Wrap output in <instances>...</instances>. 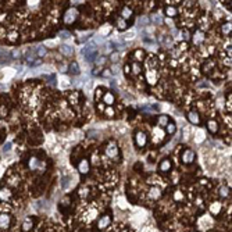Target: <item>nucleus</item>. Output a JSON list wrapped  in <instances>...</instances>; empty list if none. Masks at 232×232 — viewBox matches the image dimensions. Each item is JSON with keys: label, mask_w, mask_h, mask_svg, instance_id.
<instances>
[{"label": "nucleus", "mask_w": 232, "mask_h": 232, "mask_svg": "<svg viewBox=\"0 0 232 232\" xmlns=\"http://www.w3.org/2000/svg\"><path fill=\"white\" fill-rule=\"evenodd\" d=\"M79 17V11L77 7H70V9L65 10V13L63 14V23L64 25H72L75 24V21Z\"/></svg>", "instance_id": "f257e3e1"}, {"label": "nucleus", "mask_w": 232, "mask_h": 232, "mask_svg": "<svg viewBox=\"0 0 232 232\" xmlns=\"http://www.w3.org/2000/svg\"><path fill=\"white\" fill-rule=\"evenodd\" d=\"M104 153L111 160H120V149H118V145L115 142H110L104 147Z\"/></svg>", "instance_id": "f03ea898"}, {"label": "nucleus", "mask_w": 232, "mask_h": 232, "mask_svg": "<svg viewBox=\"0 0 232 232\" xmlns=\"http://www.w3.org/2000/svg\"><path fill=\"white\" fill-rule=\"evenodd\" d=\"M190 40H192V43L195 46H200V45H203V42L206 40V34H204L201 29H196L192 34V36H190Z\"/></svg>", "instance_id": "7ed1b4c3"}, {"label": "nucleus", "mask_w": 232, "mask_h": 232, "mask_svg": "<svg viewBox=\"0 0 232 232\" xmlns=\"http://www.w3.org/2000/svg\"><path fill=\"white\" fill-rule=\"evenodd\" d=\"M147 142H149V138H147V135H146L145 132L138 131L136 134H135V145H136L139 149L145 147V146L147 145Z\"/></svg>", "instance_id": "20e7f679"}, {"label": "nucleus", "mask_w": 232, "mask_h": 232, "mask_svg": "<svg viewBox=\"0 0 232 232\" xmlns=\"http://www.w3.org/2000/svg\"><path fill=\"white\" fill-rule=\"evenodd\" d=\"M182 163H184L185 165H188V164H192L193 161H195V159H196V154H195V151L193 150H190V149H186V150H184V153H182Z\"/></svg>", "instance_id": "39448f33"}, {"label": "nucleus", "mask_w": 232, "mask_h": 232, "mask_svg": "<svg viewBox=\"0 0 232 232\" xmlns=\"http://www.w3.org/2000/svg\"><path fill=\"white\" fill-rule=\"evenodd\" d=\"M77 168H78V171H79V174H82V175H86L88 172H89V170H90V161L88 159H81L79 160V163H78V165H77Z\"/></svg>", "instance_id": "423d86ee"}, {"label": "nucleus", "mask_w": 232, "mask_h": 232, "mask_svg": "<svg viewBox=\"0 0 232 232\" xmlns=\"http://www.w3.org/2000/svg\"><path fill=\"white\" fill-rule=\"evenodd\" d=\"M171 170H172V161L170 159H163L159 163V171L161 174H168Z\"/></svg>", "instance_id": "0eeeda50"}, {"label": "nucleus", "mask_w": 232, "mask_h": 232, "mask_svg": "<svg viewBox=\"0 0 232 232\" xmlns=\"http://www.w3.org/2000/svg\"><path fill=\"white\" fill-rule=\"evenodd\" d=\"M146 79L145 81L147 82L149 85H156L157 81H159V75H157V71L156 70H147L145 74Z\"/></svg>", "instance_id": "6e6552de"}, {"label": "nucleus", "mask_w": 232, "mask_h": 232, "mask_svg": "<svg viewBox=\"0 0 232 232\" xmlns=\"http://www.w3.org/2000/svg\"><path fill=\"white\" fill-rule=\"evenodd\" d=\"M102 102H103L107 107H113V104L115 103V95L111 90H107V92H104L103 97H102Z\"/></svg>", "instance_id": "1a4fd4ad"}, {"label": "nucleus", "mask_w": 232, "mask_h": 232, "mask_svg": "<svg viewBox=\"0 0 232 232\" xmlns=\"http://www.w3.org/2000/svg\"><path fill=\"white\" fill-rule=\"evenodd\" d=\"M206 128L211 135H215L218 131H220V124H218L217 120H209L206 124Z\"/></svg>", "instance_id": "9d476101"}, {"label": "nucleus", "mask_w": 232, "mask_h": 232, "mask_svg": "<svg viewBox=\"0 0 232 232\" xmlns=\"http://www.w3.org/2000/svg\"><path fill=\"white\" fill-rule=\"evenodd\" d=\"M11 224V215L7 213H2L0 214V228L2 229H7Z\"/></svg>", "instance_id": "9b49d317"}, {"label": "nucleus", "mask_w": 232, "mask_h": 232, "mask_svg": "<svg viewBox=\"0 0 232 232\" xmlns=\"http://www.w3.org/2000/svg\"><path fill=\"white\" fill-rule=\"evenodd\" d=\"M120 17L122 18V20H125V21L131 20V18L134 17V10H132L129 6H124L122 9H121V11H120Z\"/></svg>", "instance_id": "f8f14e48"}, {"label": "nucleus", "mask_w": 232, "mask_h": 232, "mask_svg": "<svg viewBox=\"0 0 232 232\" xmlns=\"http://www.w3.org/2000/svg\"><path fill=\"white\" fill-rule=\"evenodd\" d=\"M161 195L163 192L159 186H151L150 190H149V199H151V200H159L161 197Z\"/></svg>", "instance_id": "ddd939ff"}, {"label": "nucleus", "mask_w": 232, "mask_h": 232, "mask_svg": "<svg viewBox=\"0 0 232 232\" xmlns=\"http://www.w3.org/2000/svg\"><path fill=\"white\" fill-rule=\"evenodd\" d=\"M188 121H189L192 125H199L200 124V114L197 111H189L188 113Z\"/></svg>", "instance_id": "4468645a"}, {"label": "nucleus", "mask_w": 232, "mask_h": 232, "mask_svg": "<svg viewBox=\"0 0 232 232\" xmlns=\"http://www.w3.org/2000/svg\"><path fill=\"white\" fill-rule=\"evenodd\" d=\"M110 222H111V217H110L109 214H104L103 217H102L100 220L97 221V228H99V229L107 228V226L110 225Z\"/></svg>", "instance_id": "2eb2a0df"}, {"label": "nucleus", "mask_w": 232, "mask_h": 232, "mask_svg": "<svg viewBox=\"0 0 232 232\" xmlns=\"http://www.w3.org/2000/svg\"><path fill=\"white\" fill-rule=\"evenodd\" d=\"M114 25H115V28L118 29V31H125V29H128V21H125V20H122L121 17H117L115 18V21H114Z\"/></svg>", "instance_id": "dca6fc26"}, {"label": "nucleus", "mask_w": 232, "mask_h": 232, "mask_svg": "<svg viewBox=\"0 0 232 232\" xmlns=\"http://www.w3.org/2000/svg\"><path fill=\"white\" fill-rule=\"evenodd\" d=\"M60 53L64 57H72L74 48H71V46H68V45H63V46H60Z\"/></svg>", "instance_id": "f3484780"}, {"label": "nucleus", "mask_w": 232, "mask_h": 232, "mask_svg": "<svg viewBox=\"0 0 232 232\" xmlns=\"http://www.w3.org/2000/svg\"><path fill=\"white\" fill-rule=\"evenodd\" d=\"M11 197V190L9 188H0V201H7Z\"/></svg>", "instance_id": "a211bd4d"}, {"label": "nucleus", "mask_w": 232, "mask_h": 232, "mask_svg": "<svg viewBox=\"0 0 232 232\" xmlns=\"http://www.w3.org/2000/svg\"><path fill=\"white\" fill-rule=\"evenodd\" d=\"M164 13H165V15H167L168 18H174V17L178 15V9H176L175 6H167V7H165V10H164Z\"/></svg>", "instance_id": "6ab92c4d"}, {"label": "nucleus", "mask_w": 232, "mask_h": 232, "mask_svg": "<svg viewBox=\"0 0 232 232\" xmlns=\"http://www.w3.org/2000/svg\"><path fill=\"white\" fill-rule=\"evenodd\" d=\"M134 57L135 60H136V63H142L146 60V53L145 50H142V49H136V50L134 52Z\"/></svg>", "instance_id": "aec40b11"}, {"label": "nucleus", "mask_w": 232, "mask_h": 232, "mask_svg": "<svg viewBox=\"0 0 232 232\" xmlns=\"http://www.w3.org/2000/svg\"><path fill=\"white\" fill-rule=\"evenodd\" d=\"M168 122H170V118H168V115L161 114V115H159V117H157V125H159L160 128H165Z\"/></svg>", "instance_id": "412c9836"}, {"label": "nucleus", "mask_w": 232, "mask_h": 232, "mask_svg": "<svg viewBox=\"0 0 232 232\" xmlns=\"http://www.w3.org/2000/svg\"><path fill=\"white\" fill-rule=\"evenodd\" d=\"M221 34H222V36H229L231 35V31H232V25L231 23H224L222 25H221Z\"/></svg>", "instance_id": "4be33fe9"}, {"label": "nucleus", "mask_w": 232, "mask_h": 232, "mask_svg": "<svg viewBox=\"0 0 232 232\" xmlns=\"http://www.w3.org/2000/svg\"><path fill=\"white\" fill-rule=\"evenodd\" d=\"M220 211H221V203L220 201H213V203L210 204V213L217 215Z\"/></svg>", "instance_id": "5701e85b"}, {"label": "nucleus", "mask_w": 232, "mask_h": 232, "mask_svg": "<svg viewBox=\"0 0 232 232\" xmlns=\"http://www.w3.org/2000/svg\"><path fill=\"white\" fill-rule=\"evenodd\" d=\"M131 70H132L131 72L134 74V75H140L143 68H142V64H140V63H134V64L131 65Z\"/></svg>", "instance_id": "b1692460"}, {"label": "nucleus", "mask_w": 232, "mask_h": 232, "mask_svg": "<svg viewBox=\"0 0 232 232\" xmlns=\"http://www.w3.org/2000/svg\"><path fill=\"white\" fill-rule=\"evenodd\" d=\"M18 32L17 31H10L9 34H6V38H7V40H9L10 43H15L18 40Z\"/></svg>", "instance_id": "393cba45"}, {"label": "nucleus", "mask_w": 232, "mask_h": 232, "mask_svg": "<svg viewBox=\"0 0 232 232\" xmlns=\"http://www.w3.org/2000/svg\"><path fill=\"white\" fill-rule=\"evenodd\" d=\"M68 71H70L71 74H74V75H78L79 74V65L77 61L71 63V64H68Z\"/></svg>", "instance_id": "a878e982"}, {"label": "nucleus", "mask_w": 232, "mask_h": 232, "mask_svg": "<svg viewBox=\"0 0 232 232\" xmlns=\"http://www.w3.org/2000/svg\"><path fill=\"white\" fill-rule=\"evenodd\" d=\"M32 226H34V220H32V218H27L23 224V231L28 232L29 229H32Z\"/></svg>", "instance_id": "bb28decb"}, {"label": "nucleus", "mask_w": 232, "mask_h": 232, "mask_svg": "<svg viewBox=\"0 0 232 232\" xmlns=\"http://www.w3.org/2000/svg\"><path fill=\"white\" fill-rule=\"evenodd\" d=\"M165 131H167L168 135H174L176 132V125L175 122H168L167 126H165Z\"/></svg>", "instance_id": "cd10ccee"}, {"label": "nucleus", "mask_w": 232, "mask_h": 232, "mask_svg": "<svg viewBox=\"0 0 232 232\" xmlns=\"http://www.w3.org/2000/svg\"><path fill=\"white\" fill-rule=\"evenodd\" d=\"M218 195H220L222 199H226L229 196V188L228 186H221L220 189H218Z\"/></svg>", "instance_id": "c85d7f7f"}, {"label": "nucleus", "mask_w": 232, "mask_h": 232, "mask_svg": "<svg viewBox=\"0 0 232 232\" xmlns=\"http://www.w3.org/2000/svg\"><path fill=\"white\" fill-rule=\"evenodd\" d=\"M46 54H48V49H46L45 46H39V48L36 49V56L39 57V59H42V57H45Z\"/></svg>", "instance_id": "c756f323"}, {"label": "nucleus", "mask_w": 232, "mask_h": 232, "mask_svg": "<svg viewBox=\"0 0 232 232\" xmlns=\"http://www.w3.org/2000/svg\"><path fill=\"white\" fill-rule=\"evenodd\" d=\"M78 192H79V196H81V197H88V196H89V188L82 185V186L79 188Z\"/></svg>", "instance_id": "7c9ffc66"}, {"label": "nucleus", "mask_w": 232, "mask_h": 232, "mask_svg": "<svg viewBox=\"0 0 232 232\" xmlns=\"http://www.w3.org/2000/svg\"><path fill=\"white\" fill-rule=\"evenodd\" d=\"M156 65H157L156 57H149V59H147V67H149V70H154V68H156Z\"/></svg>", "instance_id": "2f4dec72"}, {"label": "nucleus", "mask_w": 232, "mask_h": 232, "mask_svg": "<svg viewBox=\"0 0 232 232\" xmlns=\"http://www.w3.org/2000/svg\"><path fill=\"white\" fill-rule=\"evenodd\" d=\"M70 204H71L70 196H65V197L61 200V204H60V207H61V209H67V207H70Z\"/></svg>", "instance_id": "473e14b6"}, {"label": "nucleus", "mask_w": 232, "mask_h": 232, "mask_svg": "<svg viewBox=\"0 0 232 232\" xmlns=\"http://www.w3.org/2000/svg\"><path fill=\"white\" fill-rule=\"evenodd\" d=\"M103 95H104L103 88H97V89H96V92H95V100H96V102H97V100H102Z\"/></svg>", "instance_id": "72a5a7b5"}, {"label": "nucleus", "mask_w": 232, "mask_h": 232, "mask_svg": "<svg viewBox=\"0 0 232 232\" xmlns=\"http://www.w3.org/2000/svg\"><path fill=\"white\" fill-rule=\"evenodd\" d=\"M181 35H182V39L185 40V43H186L188 40L190 39V36H192V34H190V31H189L188 28H186V29H184V31L181 32Z\"/></svg>", "instance_id": "f704fd0d"}, {"label": "nucleus", "mask_w": 232, "mask_h": 232, "mask_svg": "<svg viewBox=\"0 0 232 232\" xmlns=\"http://www.w3.org/2000/svg\"><path fill=\"white\" fill-rule=\"evenodd\" d=\"M109 60L111 63H118V60H120V54H118V52H113L111 54H110V57H109Z\"/></svg>", "instance_id": "c9c22d12"}, {"label": "nucleus", "mask_w": 232, "mask_h": 232, "mask_svg": "<svg viewBox=\"0 0 232 232\" xmlns=\"http://www.w3.org/2000/svg\"><path fill=\"white\" fill-rule=\"evenodd\" d=\"M95 63H96L97 67H103V65L107 63V57H99V59H96Z\"/></svg>", "instance_id": "e433bc0d"}, {"label": "nucleus", "mask_w": 232, "mask_h": 232, "mask_svg": "<svg viewBox=\"0 0 232 232\" xmlns=\"http://www.w3.org/2000/svg\"><path fill=\"white\" fill-rule=\"evenodd\" d=\"M70 103L71 104L78 103V93H77V92H74V93H71V95H70Z\"/></svg>", "instance_id": "4c0bfd02"}, {"label": "nucleus", "mask_w": 232, "mask_h": 232, "mask_svg": "<svg viewBox=\"0 0 232 232\" xmlns=\"http://www.w3.org/2000/svg\"><path fill=\"white\" fill-rule=\"evenodd\" d=\"M104 114H106L109 118H113V117H114V109H113V107H106Z\"/></svg>", "instance_id": "58836bf2"}, {"label": "nucleus", "mask_w": 232, "mask_h": 232, "mask_svg": "<svg viewBox=\"0 0 232 232\" xmlns=\"http://www.w3.org/2000/svg\"><path fill=\"white\" fill-rule=\"evenodd\" d=\"M231 102H232V99H231V93H229V96H228V99L225 100V107H226V111L228 113H231Z\"/></svg>", "instance_id": "ea45409f"}, {"label": "nucleus", "mask_w": 232, "mask_h": 232, "mask_svg": "<svg viewBox=\"0 0 232 232\" xmlns=\"http://www.w3.org/2000/svg\"><path fill=\"white\" fill-rule=\"evenodd\" d=\"M7 113H9V109L6 106L0 107V117H7Z\"/></svg>", "instance_id": "a19ab883"}, {"label": "nucleus", "mask_w": 232, "mask_h": 232, "mask_svg": "<svg viewBox=\"0 0 232 232\" xmlns=\"http://www.w3.org/2000/svg\"><path fill=\"white\" fill-rule=\"evenodd\" d=\"M174 199H175V200H182V199H184V195L181 193V190H176V192L174 193Z\"/></svg>", "instance_id": "79ce46f5"}, {"label": "nucleus", "mask_w": 232, "mask_h": 232, "mask_svg": "<svg viewBox=\"0 0 232 232\" xmlns=\"http://www.w3.org/2000/svg\"><path fill=\"white\" fill-rule=\"evenodd\" d=\"M68 184H70V178H68V176H64V179H63V182H61L63 188H64V189H67V188H68Z\"/></svg>", "instance_id": "37998d69"}, {"label": "nucleus", "mask_w": 232, "mask_h": 232, "mask_svg": "<svg viewBox=\"0 0 232 232\" xmlns=\"http://www.w3.org/2000/svg\"><path fill=\"white\" fill-rule=\"evenodd\" d=\"M60 71H61V72H67L68 71V65L67 64H60Z\"/></svg>", "instance_id": "c03bdc74"}, {"label": "nucleus", "mask_w": 232, "mask_h": 232, "mask_svg": "<svg viewBox=\"0 0 232 232\" xmlns=\"http://www.w3.org/2000/svg\"><path fill=\"white\" fill-rule=\"evenodd\" d=\"M4 36H6V29L4 27H0V39H3Z\"/></svg>", "instance_id": "a18cd8bd"}, {"label": "nucleus", "mask_w": 232, "mask_h": 232, "mask_svg": "<svg viewBox=\"0 0 232 232\" xmlns=\"http://www.w3.org/2000/svg\"><path fill=\"white\" fill-rule=\"evenodd\" d=\"M100 75H102V77H111V72H110L109 70H103Z\"/></svg>", "instance_id": "49530a36"}, {"label": "nucleus", "mask_w": 232, "mask_h": 232, "mask_svg": "<svg viewBox=\"0 0 232 232\" xmlns=\"http://www.w3.org/2000/svg\"><path fill=\"white\" fill-rule=\"evenodd\" d=\"M93 163H95V164H96V163H99V157H97V154H93Z\"/></svg>", "instance_id": "de8ad7c7"}, {"label": "nucleus", "mask_w": 232, "mask_h": 232, "mask_svg": "<svg viewBox=\"0 0 232 232\" xmlns=\"http://www.w3.org/2000/svg\"><path fill=\"white\" fill-rule=\"evenodd\" d=\"M124 70H125L126 75H129V74H131V71H129V65H125V68H124Z\"/></svg>", "instance_id": "09e8293b"}, {"label": "nucleus", "mask_w": 232, "mask_h": 232, "mask_svg": "<svg viewBox=\"0 0 232 232\" xmlns=\"http://www.w3.org/2000/svg\"><path fill=\"white\" fill-rule=\"evenodd\" d=\"M68 35H70V34H68V32H61V38H64V39H67V38H68Z\"/></svg>", "instance_id": "8fccbe9b"}]
</instances>
